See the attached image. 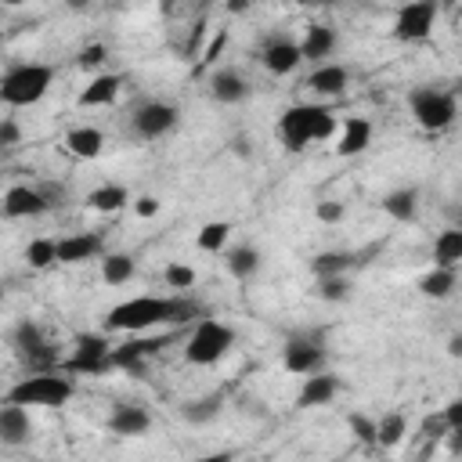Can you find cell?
Instances as JSON below:
<instances>
[{
    "instance_id": "836d02e7",
    "label": "cell",
    "mask_w": 462,
    "mask_h": 462,
    "mask_svg": "<svg viewBox=\"0 0 462 462\" xmlns=\"http://www.w3.org/2000/svg\"><path fill=\"white\" fill-rule=\"evenodd\" d=\"M25 263H29L32 271H47L51 263H58V238H47V235L32 238V242L25 245Z\"/></svg>"
},
{
    "instance_id": "4dcf8cb0",
    "label": "cell",
    "mask_w": 462,
    "mask_h": 462,
    "mask_svg": "<svg viewBox=\"0 0 462 462\" xmlns=\"http://www.w3.org/2000/svg\"><path fill=\"white\" fill-rule=\"evenodd\" d=\"M462 260V231L458 227H444L437 238H433V267H458Z\"/></svg>"
},
{
    "instance_id": "cb8c5ba5",
    "label": "cell",
    "mask_w": 462,
    "mask_h": 462,
    "mask_svg": "<svg viewBox=\"0 0 462 462\" xmlns=\"http://www.w3.org/2000/svg\"><path fill=\"white\" fill-rule=\"evenodd\" d=\"M383 213L397 224H411L419 217V188H393L383 195Z\"/></svg>"
},
{
    "instance_id": "c3c4849f",
    "label": "cell",
    "mask_w": 462,
    "mask_h": 462,
    "mask_svg": "<svg viewBox=\"0 0 462 462\" xmlns=\"http://www.w3.org/2000/svg\"><path fill=\"white\" fill-rule=\"evenodd\" d=\"M448 354H451V357L462 354V336H451V339H448Z\"/></svg>"
},
{
    "instance_id": "b9f144b4",
    "label": "cell",
    "mask_w": 462,
    "mask_h": 462,
    "mask_svg": "<svg viewBox=\"0 0 462 462\" xmlns=\"http://www.w3.org/2000/svg\"><path fill=\"white\" fill-rule=\"evenodd\" d=\"M14 144H22V126H18V119H0V148H14Z\"/></svg>"
},
{
    "instance_id": "1f68e13d",
    "label": "cell",
    "mask_w": 462,
    "mask_h": 462,
    "mask_svg": "<svg viewBox=\"0 0 462 462\" xmlns=\"http://www.w3.org/2000/svg\"><path fill=\"white\" fill-rule=\"evenodd\" d=\"M455 285H458V271H451V267H433L419 278V292L426 300H448L455 292Z\"/></svg>"
},
{
    "instance_id": "9a60e30c",
    "label": "cell",
    "mask_w": 462,
    "mask_h": 462,
    "mask_svg": "<svg viewBox=\"0 0 462 462\" xmlns=\"http://www.w3.org/2000/svg\"><path fill=\"white\" fill-rule=\"evenodd\" d=\"M105 426H108V433H116V437H144V433L152 430V411H148L144 404L119 401V404H112Z\"/></svg>"
},
{
    "instance_id": "ee69618b",
    "label": "cell",
    "mask_w": 462,
    "mask_h": 462,
    "mask_svg": "<svg viewBox=\"0 0 462 462\" xmlns=\"http://www.w3.org/2000/svg\"><path fill=\"white\" fill-rule=\"evenodd\" d=\"M162 209V202L155 199V195H141V199H134V213L141 217V220H148V217H155Z\"/></svg>"
},
{
    "instance_id": "e575fe53",
    "label": "cell",
    "mask_w": 462,
    "mask_h": 462,
    "mask_svg": "<svg viewBox=\"0 0 462 462\" xmlns=\"http://www.w3.org/2000/svg\"><path fill=\"white\" fill-rule=\"evenodd\" d=\"M227 238H231V224H227V220H209V224L199 227L195 245H199L202 253H220V249L227 245Z\"/></svg>"
},
{
    "instance_id": "5bb4252c",
    "label": "cell",
    "mask_w": 462,
    "mask_h": 462,
    "mask_svg": "<svg viewBox=\"0 0 462 462\" xmlns=\"http://www.w3.org/2000/svg\"><path fill=\"white\" fill-rule=\"evenodd\" d=\"M206 87H209V97H213L217 105H242V101L253 94L249 79H245L238 69H231V65H220V69H213Z\"/></svg>"
},
{
    "instance_id": "3957f363",
    "label": "cell",
    "mask_w": 462,
    "mask_h": 462,
    "mask_svg": "<svg viewBox=\"0 0 462 462\" xmlns=\"http://www.w3.org/2000/svg\"><path fill=\"white\" fill-rule=\"evenodd\" d=\"M54 83V69L40 61H18L0 76V101L11 108H29L47 97Z\"/></svg>"
},
{
    "instance_id": "e0dca14e",
    "label": "cell",
    "mask_w": 462,
    "mask_h": 462,
    "mask_svg": "<svg viewBox=\"0 0 462 462\" xmlns=\"http://www.w3.org/2000/svg\"><path fill=\"white\" fill-rule=\"evenodd\" d=\"M105 249V235L101 231H76L58 238V263H87Z\"/></svg>"
},
{
    "instance_id": "8fae6325",
    "label": "cell",
    "mask_w": 462,
    "mask_h": 462,
    "mask_svg": "<svg viewBox=\"0 0 462 462\" xmlns=\"http://www.w3.org/2000/svg\"><path fill=\"white\" fill-rule=\"evenodd\" d=\"M433 22H437V4L433 0L404 4L397 11V18H393V40H401V43H422V40H430Z\"/></svg>"
},
{
    "instance_id": "30bf717a",
    "label": "cell",
    "mask_w": 462,
    "mask_h": 462,
    "mask_svg": "<svg viewBox=\"0 0 462 462\" xmlns=\"http://www.w3.org/2000/svg\"><path fill=\"white\" fill-rule=\"evenodd\" d=\"M282 365L292 375L325 372V336L321 332H292L282 350Z\"/></svg>"
},
{
    "instance_id": "6da1fadb",
    "label": "cell",
    "mask_w": 462,
    "mask_h": 462,
    "mask_svg": "<svg viewBox=\"0 0 462 462\" xmlns=\"http://www.w3.org/2000/svg\"><path fill=\"white\" fill-rule=\"evenodd\" d=\"M199 314H202L199 303L184 300V296H134V300L116 303L101 325H105V332H144V328H155L162 321L184 325Z\"/></svg>"
},
{
    "instance_id": "d6986e66",
    "label": "cell",
    "mask_w": 462,
    "mask_h": 462,
    "mask_svg": "<svg viewBox=\"0 0 462 462\" xmlns=\"http://www.w3.org/2000/svg\"><path fill=\"white\" fill-rule=\"evenodd\" d=\"M339 379L332 375V372H314V375H303V386H300V393H296V408H321V404H328L336 393H339Z\"/></svg>"
},
{
    "instance_id": "8d00e7d4",
    "label": "cell",
    "mask_w": 462,
    "mask_h": 462,
    "mask_svg": "<svg viewBox=\"0 0 462 462\" xmlns=\"http://www.w3.org/2000/svg\"><path fill=\"white\" fill-rule=\"evenodd\" d=\"M346 426H350V433H354L365 448H375V419H372V415H365V411H346Z\"/></svg>"
},
{
    "instance_id": "ab89813d",
    "label": "cell",
    "mask_w": 462,
    "mask_h": 462,
    "mask_svg": "<svg viewBox=\"0 0 462 462\" xmlns=\"http://www.w3.org/2000/svg\"><path fill=\"white\" fill-rule=\"evenodd\" d=\"M162 282H166L170 289L184 292V289H191V285H195V271H191L188 263H170V267L162 271Z\"/></svg>"
},
{
    "instance_id": "f6af8a7d",
    "label": "cell",
    "mask_w": 462,
    "mask_h": 462,
    "mask_svg": "<svg viewBox=\"0 0 462 462\" xmlns=\"http://www.w3.org/2000/svg\"><path fill=\"white\" fill-rule=\"evenodd\" d=\"M227 144H231V152H235L238 159H249V155H253V144H249V137H245V134H235Z\"/></svg>"
},
{
    "instance_id": "d6a6232c",
    "label": "cell",
    "mask_w": 462,
    "mask_h": 462,
    "mask_svg": "<svg viewBox=\"0 0 462 462\" xmlns=\"http://www.w3.org/2000/svg\"><path fill=\"white\" fill-rule=\"evenodd\" d=\"M134 271H137V263L130 253H108L101 260V282L105 285H126L134 278Z\"/></svg>"
},
{
    "instance_id": "603a6c76",
    "label": "cell",
    "mask_w": 462,
    "mask_h": 462,
    "mask_svg": "<svg viewBox=\"0 0 462 462\" xmlns=\"http://www.w3.org/2000/svg\"><path fill=\"white\" fill-rule=\"evenodd\" d=\"M368 144H372V123H368L365 116H350V119L343 123V134H339L336 155L354 159V155H361Z\"/></svg>"
},
{
    "instance_id": "d590c367",
    "label": "cell",
    "mask_w": 462,
    "mask_h": 462,
    "mask_svg": "<svg viewBox=\"0 0 462 462\" xmlns=\"http://www.w3.org/2000/svg\"><path fill=\"white\" fill-rule=\"evenodd\" d=\"M314 292H318V300H325V303H346V300L354 296V282H350L346 274L318 278V282H314Z\"/></svg>"
},
{
    "instance_id": "ac0fdd59",
    "label": "cell",
    "mask_w": 462,
    "mask_h": 462,
    "mask_svg": "<svg viewBox=\"0 0 462 462\" xmlns=\"http://www.w3.org/2000/svg\"><path fill=\"white\" fill-rule=\"evenodd\" d=\"M32 440V419H29V408L22 404H0V444L7 448H22Z\"/></svg>"
},
{
    "instance_id": "83f0119b",
    "label": "cell",
    "mask_w": 462,
    "mask_h": 462,
    "mask_svg": "<svg viewBox=\"0 0 462 462\" xmlns=\"http://www.w3.org/2000/svg\"><path fill=\"white\" fill-rule=\"evenodd\" d=\"M65 148L76 155V159H97L101 148H105V134L97 126H72L65 134Z\"/></svg>"
},
{
    "instance_id": "2e32d148",
    "label": "cell",
    "mask_w": 462,
    "mask_h": 462,
    "mask_svg": "<svg viewBox=\"0 0 462 462\" xmlns=\"http://www.w3.org/2000/svg\"><path fill=\"white\" fill-rule=\"evenodd\" d=\"M0 209H4V217H11V220H25V217H40V213H47L51 206H47V199H43V191H40V188L14 184V188H7V191H4Z\"/></svg>"
},
{
    "instance_id": "74e56055",
    "label": "cell",
    "mask_w": 462,
    "mask_h": 462,
    "mask_svg": "<svg viewBox=\"0 0 462 462\" xmlns=\"http://www.w3.org/2000/svg\"><path fill=\"white\" fill-rule=\"evenodd\" d=\"M105 58H108V47H105L101 40H94V43L79 47V54H76V69L94 72V69H101V65H105Z\"/></svg>"
},
{
    "instance_id": "484cf974",
    "label": "cell",
    "mask_w": 462,
    "mask_h": 462,
    "mask_svg": "<svg viewBox=\"0 0 462 462\" xmlns=\"http://www.w3.org/2000/svg\"><path fill=\"white\" fill-rule=\"evenodd\" d=\"M260 263H263V256H260V249H256V245H249V242L231 245V249H227V260H224L227 274H231V278H238V282H249V278L260 271Z\"/></svg>"
},
{
    "instance_id": "7dc6e473",
    "label": "cell",
    "mask_w": 462,
    "mask_h": 462,
    "mask_svg": "<svg viewBox=\"0 0 462 462\" xmlns=\"http://www.w3.org/2000/svg\"><path fill=\"white\" fill-rule=\"evenodd\" d=\"M191 462H235V455L231 451H209V455H199Z\"/></svg>"
},
{
    "instance_id": "ba28073f",
    "label": "cell",
    "mask_w": 462,
    "mask_h": 462,
    "mask_svg": "<svg viewBox=\"0 0 462 462\" xmlns=\"http://www.w3.org/2000/svg\"><path fill=\"white\" fill-rule=\"evenodd\" d=\"M108 350L112 339L105 332H79L72 339V354L58 365L65 375H108Z\"/></svg>"
},
{
    "instance_id": "7c38bea8",
    "label": "cell",
    "mask_w": 462,
    "mask_h": 462,
    "mask_svg": "<svg viewBox=\"0 0 462 462\" xmlns=\"http://www.w3.org/2000/svg\"><path fill=\"white\" fill-rule=\"evenodd\" d=\"M170 339L166 336H134L126 343H112L108 350V372H141L148 357H155Z\"/></svg>"
},
{
    "instance_id": "9c48e42d",
    "label": "cell",
    "mask_w": 462,
    "mask_h": 462,
    "mask_svg": "<svg viewBox=\"0 0 462 462\" xmlns=\"http://www.w3.org/2000/svg\"><path fill=\"white\" fill-rule=\"evenodd\" d=\"M177 123H180V108H177L173 101L152 97V101H144V105L134 108V116H130V134H134L137 141H159V137H166L170 130H177Z\"/></svg>"
},
{
    "instance_id": "ffe728a7",
    "label": "cell",
    "mask_w": 462,
    "mask_h": 462,
    "mask_svg": "<svg viewBox=\"0 0 462 462\" xmlns=\"http://www.w3.org/2000/svg\"><path fill=\"white\" fill-rule=\"evenodd\" d=\"M350 83V72L336 61H325V65H314V72L307 76V90L318 94V97H339Z\"/></svg>"
},
{
    "instance_id": "f546056e",
    "label": "cell",
    "mask_w": 462,
    "mask_h": 462,
    "mask_svg": "<svg viewBox=\"0 0 462 462\" xmlns=\"http://www.w3.org/2000/svg\"><path fill=\"white\" fill-rule=\"evenodd\" d=\"M404 433H408V415L404 411H383L375 419V448H397L404 444Z\"/></svg>"
},
{
    "instance_id": "7bdbcfd3",
    "label": "cell",
    "mask_w": 462,
    "mask_h": 462,
    "mask_svg": "<svg viewBox=\"0 0 462 462\" xmlns=\"http://www.w3.org/2000/svg\"><path fill=\"white\" fill-rule=\"evenodd\" d=\"M440 415H444L448 430H462V397H451V401L440 408Z\"/></svg>"
},
{
    "instance_id": "d4e9b609",
    "label": "cell",
    "mask_w": 462,
    "mask_h": 462,
    "mask_svg": "<svg viewBox=\"0 0 462 462\" xmlns=\"http://www.w3.org/2000/svg\"><path fill=\"white\" fill-rule=\"evenodd\" d=\"M220 411H224V393H202L180 404V419L188 426H209L213 419H220Z\"/></svg>"
},
{
    "instance_id": "7a4b0ae2",
    "label": "cell",
    "mask_w": 462,
    "mask_h": 462,
    "mask_svg": "<svg viewBox=\"0 0 462 462\" xmlns=\"http://www.w3.org/2000/svg\"><path fill=\"white\" fill-rule=\"evenodd\" d=\"M336 112L328 105H289L278 119V141L285 152H303L314 141L332 137Z\"/></svg>"
},
{
    "instance_id": "7402d4cb",
    "label": "cell",
    "mask_w": 462,
    "mask_h": 462,
    "mask_svg": "<svg viewBox=\"0 0 462 462\" xmlns=\"http://www.w3.org/2000/svg\"><path fill=\"white\" fill-rule=\"evenodd\" d=\"M119 87H123V76H119V72L94 76V79L79 90L76 105H79V108H101V105H112V101L119 97Z\"/></svg>"
},
{
    "instance_id": "4fadbf2b",
    "label": "cell",
    "mask_w": 462,
    "mask_h": 462,
    "mask_svg": "<svg viewBox=\"0 0 462 462\" xmlns=\"http://www.w3.org/2000/svg\"><path fill=\"white\" fill-rule=\"evenodd\" d=\"M300 43L289 36V32H271L263 43H260V65L271 72V76H289L296 72L300 65Z\"/></svg>"
},
{
    "instance_id": "4316f807",
    "label": "cell",
    "mask_w": 462,
    "mask_h": 462,
    "mask_svg": "<svg viewBox=\"0 0 462 462\" xmlns=\"http://www.w3.org/2000/svg\"><path fill=\"white\" fill-rule=\"evenodd\" d=\"M354 263H357V256H354V253H346V249H325V253H314L307 267H310V274H314V282H318V278L346 274Z\"/></svg>"
},
{
    "instance_id": "277c9868",
    "label": "cell",
    "mask_w": 462,
    "mask_h": 462,
    "mask_svg": "<svg viewBox=\"0 0 462 462\" xmlns=\"http://www.w3.org/2000/svg\"><path fill=\"white\" fill-rule=\"evenodd\" d=\"M11 350H14L18 365L25 368V375L58 372V365H61L58 346L47 339V332L32 318H18L14 321V328H11Z\"/></svg>"
},
{
    "instance_id": "44dd1931",
    "label": "cell",
    "mask_w": 462,
    "mask_h": 462,
    "mask_svg": "<svg viewBox=\"0 0 462 462\" xmlns=\"http://www.w3.org/2000/svg\"><path fill=\"white\" fill-rule=\"evenodd\" d=\"M332 51H336V29L325 25V22L307 25V36L300 40V58L303 61H314V65H325V58Z\"/></svg>"
},
{
    "instance_id": "8992f818",
    "label": "cell",
    "mask_w": 462,
    "mask_h": 462,
    "mask_svg": "<svg viewBox=\"0 0 462 462\" xmlns=\"http://www.w3.org/2000/svg\"><path fill=\"white\" fill-rule=\"evenodd\" d=\"M408 108H411V119H415L422 130L440 134V130H448V126L455 123V116H458V97H455V90L422 83V87H411Z\"/></svg>"
},
{
    "instance_id": "60d3db41",
    "label": "cell",
    "mask_w": 462,
    "mask_h": 462,
    "mask_svg": "<svg viewBox=\"0 0 462 462\" xmlns=\"http://www.w3.org/2000/svg\"><path fill=\"white\" fill-rule=\"evenodd\" d=\"M314 217H318L321 224H339V220L346 217V206L336 202V199H321V202L314 206Z\"/></svg>"
},
{
    "instance_id": "5b68a950",
    "label": "cell",
    "mask_w": 462,
    "mask_h": 462,
    "mask_svg": "<svg viewBox=\"0 0 462 462\" xmlns=\"http://www.w3.org/2000/svg\"><path fill=\"white\" fill-rule=\"evenodd\" d=\"M72 393H76L72 375H65V372H40V375H22L7 390V404H22V408H61Z\"/></svg>"
},
{
    "instance_id": "bcb514c9",
    "label": "cell",
    "mask_w": 462,
    "mask_h": 462,
    "mask_svg": "<svg viewBox=\"0 0 462 462\" xmlns=\"http://www.w3.org/2000/svg\"><path fill=\"white\" fill-rule=\"evenodd\" d=\"M220 47H224V32L206 47V54H202V65H209V61H217V54H220Z\"/></svg>"
},
{
    "instance_id": "f1b7e54d",
    "label": "cell",
    "mask_w": 462,
    "mask_h": 462,
    "mask_svg": "<svg viewBox=\"0 0 462 462\" xmlns=\"http://www.w3.org/2000/svg\"><path fill=\"white\" fill-rule=\"evenodd\" d=\"M126 202H130V191L116 180L97 184L94 191H87V209H94V213H119Z\"/></svg>"
},
{
    "instance_id": "f35d334b",
    "label": "cell",
    "mask_w": 462,
    "mask_h": 462,
    "mask_svg": "<svg viewBox=\"0 0 462 462\" xmlns=\"http://www.w3.org/2000/svg\"><path fill=\"white\" fill-rule=\"evenodd\" d=\"M448 433H451V430H448L444 415H440V411H430V415H422V422H419V433H415V437H419V440H437V444H440Z\"/></svg>"
},
{
    "instance_id": "52a82bcc",
    "label": "cell",
    "mask_w": 462,
    "mask_h": 462,
    "mask_svg": "<svg viewBox=\"0 0 462 462\" xmlns=\"http://www.w3.org/2000/svg\"><path fill=\"white\" fill-rule=\"evenodd\" d=\"M231 346H235V328L231 325H224L217 318H199V325L191 328V336L184 343V361L188 365H199V368H209Z\"/></svg>"
}]
</instances>
